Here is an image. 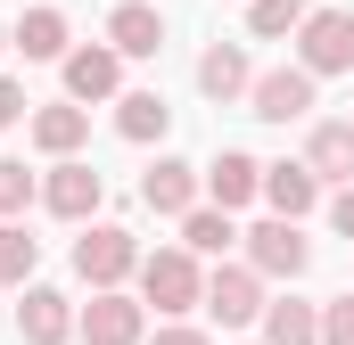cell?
<instances>
[{
	"mask_svg": "<svg viewBox=\"0 0 354 345\" xmlns=\"http://www.w3.org/2000/svg\"><path fill=\"white\" fill-rule=\"evenodd\" d=\"M248 115H264V124H305V115H313V75H305V66H272V75H256Z\"/></svg>",
	"mask_w": 354,
	"mask_h": 345,
	"instance_id": "cell-5",
	"label": "cell"
},
{
	"mask_svg": "<svg viewBox=\"0 0 354 345\" xmlns=\"http://www.w3.org/2000/svg\"><path fill=\"white\" fill-rule=\"evenodd\" d=\"M206 313H214L223 329H248V321H264V288H256V271H248V263H223V271H206Z\"/></svg>",
	"mask_w": 354,
	"mask_h": 345,
	"instance_id": "cell-6",
	"label": "cell"
},
{
	"mask_svg": "<svg viewBox=\"0 0 354 345\" xmlns=\"http://www.w3.org/2000/svg\"><path fill=\"white\" fill-rule=\"evenodd\" d=\"M83 132H91V107H75V99H58V107H41V115H33V148H41V157H58V165L83 148Z\"/></svg>",
	"mask_w": 354,
	"mask_h": 345,
	"instance_id": "cell-14",
	"label": "cell"
},
{
	"mask_svg": "<svg viewBox=\"0 0 354 345\" xmlns=\"http://www.w3.org/2000/svg\"><path fill=\"white\" fill-rule=\"evenodd\" d=\"M313 17V0H248V25H256V41H280V33H297Z\"/></svg>",
	"mask_w": 354,
	"mask_h": 345,
	"instance_id": "cell-22",
	"label": "cell"
},
{
	"mask_svg": "<svg viewBox=\"0 0 354 345\" xmlns=\"http://www.w3.org/2000/svg\"><path fill=\"white\" fill-rule=\"evenodd\" d=\"M33 263H41V239H25V222H0V288L33 279Z\"/></svg>",
	"mask_w": 354,
	"mask_h": 345,
	"instance_id": "cell-23",
	"label": "cell"
},
{
	"mask_svg": "<svg viewBox=\"0 0 354 345\" xmlns=\"http://www.w3.org/2000/svg\"><path fill=\"white\" fill-rule=\"evenodd\" d=\"M198 181H206L198 165H181V157H157V165L140 172V206H149V214H198Z\"/></svg>",
	"mask_w": 354,
	"mask_h": 345,
	"instance_id": "cell-9",
	"label": "cell"
},
{
	"mask_svg": "<svg viewBox=\"0 0 354 345\" xmlns=\"http://www.w3.org/2000/svg\"><path fill=\"white\" fill-rule=\"evenodd\" d=\"M305 263H313V247H305V230H297V222H280V214H272V222L248 230V271H256V279H297Z\"/></svg>",
	"mask_w": 354,
	"mask_h": 345,
	"instance_id": "cell-4",
	"label": "cell"
},
{
	"mask_svg": "<svg viewBox=\"0 0 354 345\" xmlns=\"http://www.w3.org/2000/svg\"><path fill=\"white\" fill-rule=\"evenodd\" d=\"M25 206H33V172L17 157H0V214H25Z\"/></svg>",
	"mask_w": 354,
	"mask_h": 345,
	"instance_id": "cell-24",
	"label": "cell"
},
{
	"mask_svg": "<svg viewBox=\"0 0 354 345\" xmlns=\"http://www.w3.org/2000/svg\"><path fill=\"white\" fill-rule=\"evenodd\" d=\"M264 345H322V313H313V304H297V296L264 304Z\"/></svg>",
	"mask_w": 354,
	"mask_h": 345,
	"instance_id": "cell-20",
	"label": "cell"
},
{
	"mask_svg": "<svg viewBox=\"0 0 354 345\" xmlns=\"http://www.w3.org/2000/svg\"><path fill=\"white\" fill-rule=\"evenodd\" d=\"M83 345H140V304L124 296V288H107V296H91L83 304Z\"/></svg>",
	"mask_w": 354,
	"mask_h": 345,
	"instance_id": "cell-10",
	"label": "cell"
},
{
	"mask_svg": "<svg viewBox=\"0 0 354 345\" xmlns=\"http://www.w3.org/2000/svg\"><path fill=\"white\" fill-rule=\"evenodd\" d=\"M264 206L280 214V222L313 214V206H322V172L313 165H264Z\"/></svg>",
	"mask_w": 354,
	"mask_h": 345,
	"instance_id": "cell-13",
	"label": "cell"
},
{
	"mask_svg": "<svg viewBox=\"0 0 354 345\" xmlns=\"http://www.w3.org/2000/svg\"><path fill=\"white\" fill-rule=\"evenodd\" d=\"M239 230H231V214H214V206H198V214H181V247L189 255H223Z\"/></svg>",
	"mask_w": 354,
	"mask_h": 345,
	"instance_id": "cell-21",
	"label": "cell"
},
{
	"mask_svg": "<svg viewBox=\"0 0 354 345\" xmlns=\"http://www.w3.org/2000/svg\"><path fill=\"white\" fill-rule=\"evenodd\" d=\"M165 124H174V107H165L157 90H124V99H115V132H124L132 148H149V140H165Z\"/></svg>",
	"mask_w": 354,
	"mask_h": 345,
	"instance_id": "cell-17",
	"label": "cell"
},
{
	"mask_svg": "<svg viewBox=\"0 0 354 345\" xmlns=\"http://www.w3.org/2000/svg\"><path fill=\"white\" fill-rule=\"evenodd\" d=\"M206 197H214V214H231V206L264 197V165H256L248 148H223V157L206 165Z\"/></svg>",
	"mask_w": 354,
	"mask_h": 345,
	"instance_id": "cell-11",
	"label": "cell"
},
{
	"mask_svg": "<svg viewBox=\"0 0 354 345\" xmlns=\"http://www.w3.org/2000/svg\"><path fill=\"white\" fill-rule=\"evenodd\" d=\"M107 50H115V58H157V50H165V17H157L149 0H115V8H107Z\"/></svg>",
	"mask_w": 354,
	"mask_h": 345,
	"instance_id": "cell-8",
	"label": "cell"
},
{
	"mask_svg": "<svg viewBox=\"0 0 354 345\" xmlns=\"http://www.w3.org/2000/svg\"><path fill=\"white\" fill-rule=\"evenodd\" d=\"M157 345H214V337H206V329H181V321H174V329H157Z\"/></svg>",
	"mask_w": 354,
	"mask_h": 345,
	"instance_id": "cell-28",
	"label": "cell"
},
{
	"mask_svg": "<svg viewBox=\"0 0 354 345\" xmlns=\"http://www.w3.org/2000/svg\"><path fill=\"white\" fill-rule=\"evenodd\" d=\"M75 271L91 279V296H107V288H124V279L140 271V239L115 230V222H91L83 239H75Z\"/></svg>",
	"mask_w": 354,
	"mask_h": 345,
	"instance_id": "cell-1",
	"label": "cell"
},
{
	"mask_svg": "<svg viewBox=\"0 0 354 345\" xmlns=\"http://www.w3.org/2000/svg\"><path fill=\"white\" fill-rule=\"evenodd\" d=\"M140 296L157 304V313H189V304H206V271L189 247H165V255H140Z\"/></svg>",
	"mask_w": 354,
	"mask_h": 345,
	"instance_id": "cell-2",
	"label": "cell"
},
{
	"mask_svg": "<svg viewBox=\"0 0 354 345\" xmlns=\"http://www.w3.org/2000/svg\"><path fill=\"white\" fill-rule=\"evenodd\" d=\"M124 83V58L107 50V41H91V50H66V99L83 107V99H115Z\"/></svg>",
	"mask_w": 354,
	"mask_h": 345,
	"instance_id": "cell-12",
	"label": "cell"
},
{
	"mask_svg": "<svg viewBox=\"0 0 354 345\" xmlns=\"http://www.w3.org/2000/svg\"><path fill=\"white\" fill-rule=\"evenodd\" d=\"M198 90H206V99H248V90H256L248 50H239V41H214V50L198 58Z\"/></svg>",
	"mask_w": 354,
	"mask_h": 345,
	"instance_id": "cell-16",
	"label": "cell"
},
{
	"mask_svg": "<svg viewBox=\"0 0 354 345\" xmlns=\"http://www.w3.org/2000/svg\"><path fill=\"white\" fill-rule=\"evenodd\" d=\"M0 50H8V33H0Z\"/></svg>",
	"mask_w": 354,
	"mask_h": 345,
	"instance_id": "cell-29",
	"label": "cell"
},
{
	"mask_svg": "<svg viewBox=\"0 0 354 345\" xmlns=\"http://www.w3.org/2000/svg\"><path fill=\"white\" fill-rule=\"evenodd\" d=\"M297 66L305 75H346L354 66V17L346 8H313L297 25Z\"/></svg>",
	"mask_w": 354,
	"mask_h": 345,
	"instance_id": "cell-3",
	"label": "cell"
},
{
	"mask_svg": "<svg viewBox=\"0 0 354 345\" xmlns=\"http://www.w3.org/2000/svg\"><path fill=\"white\" fill-rule=\"evenodd\" d=\"M322 345H354V296H330L322 304Z\"/></svg>",
	"mask_w": 354,
	"mask_h": 345,
	"instance_id": "cell-25",
	"label": "cell"
},
{
	"mask_svg": "<svg viewBox=\"0 0 354 345\" xmlns=\"http://www.w3.org/2000/svg\"><path fill=\"white\" fill-rule=\"evenodd\" d=\"M17 115H25V90H17V83H8V75H0V132H8Z\"/></svg>",
	"mask_w": 354,
	"mask_h": 345,
	"instance_id": "cell-27",
	"label": "cell"
},
{
	"mask_svg": "<svg viewBox=\"0 0 354 345\" xmlns=\"http://www.w3.org/2000/svg\"><path fill=\"white\" fill-rule=\"evenodd\" d=\"M330 222H338V239H354V181L330 197Z\"/></svg>",
	"mask_w": 354,
	"mask_h": 345,
	"instance_id": "cell-26",
	"label": "cell"
},
{
	"mask_svg": "<svg viewBox=\"0 0 354 345\" xmlns=\"http://www.w3.org/2000/svg\"><path fill=\"white\" fill-rule=\"evenodd\" d=\"M305 165L322 172V181H354V124H313Z\"/></svg>",
	"mask_w": 354,
	"mask_h": 345,
	"instance_id": "cell-18",
	"label": "cell"
},
{
	"mask_svg": "<svg viewBox=\"0 0 354 345\" xmlns=\"http://www.w3.org/2000/svg\"><path fill=\"white\" fill-rule=\"evenodd\" d=\"M8 50H25V58H66V17H58V8H25V17L8 25Z\"/></svg>",
	"mask_w": 354,
	"mask_h": 345,
	"instance_id": "cell-19",
	"label": "cell"
},
{
	"mask_svg": "<svg viewBox=\"0 0 354 345\" xmlns=\"http://www.w3.org/2000/svg\"><path fill=\"white\" fill-rule=\"evenodd\" d=\"M25 345H66L75 337V304L58 296V288H25Z\"/></svg>",
	"mask_w": 354,
	"mask_h": 345,
	"instance_id": "cell-15",
	"label": "cell"
},
{
	"mask_svg": "<svg viewBox=\"0 0 354 345\" xmlns=\"http://www.w3.org/2000/svg\"><path fill=\"white\" fill-rule=\"evenodd\" d=\"M99 197H107V181H99L91 165H75V157H66V165H50V181H41V206H50L58 222H91V214H99Z\"/></svg>",
	"mask_w": 354,
	"mask_h": 345,
	"instance_id": "cell-7",
	"label": "cell"
}]
</instances>
